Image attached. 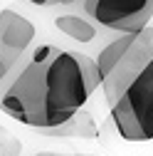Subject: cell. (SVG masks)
I'll use <instances>...</instances> for the list:
<instances>
[{
    "instance_id": "5",
    "label": "cell",
    "mask_w": 153,
    "mask_h": 156,
    "mask_svg": "<svg viewBox=\"0 0 153 156\" xmlns=\"http://www.w3.org/2000/svg\"><path fill=\"white\" fill-rule=\"evenodd\" d=\"M35 25L25 15L10 8L0 10V82L25 60L27 47L35 40Z\"/></svg>"
},
{
    "instance_id": "1",
    "label": "cell",
    "mask_w": 153,
    "mask_h": 156,
    "mask_svg": "<svg viewBox=\"0 0 153 156\" xmlns=\"http://www.w3.org/2000/svg\"><path fill=\"white\" fill-rule=\"evenodd\" d=\"M89 55L40 45L0 82V112L32 129H57L72 122L101 84Z\"/></svg>"
},
{
    "instance_id": "10",
    "label": "cell",
    "mask_w": 153,
    "mask_h": 156,
    "mask_svg": "<svg viewBox=\"0 0 153 156\" xmlns=\"http://www.w3.org/2000/svg\"><path fill=\"white\" fill-rule=\"evenodd\" d=\"M37 156H62V154H37Z\"/></svg>"
},
{
    "instance_id": "9",
    "label": "cell",
    "mask_w": 153,
    "mask_h": 156,
    "mask_svg": "<svg viewBox=\"0 0 153 156\" xmlns=\"http://www.w3.org/2000/svg\"><path fill=\"white\" fill-rule=\"evenodd\" d=\"M72 156H99V154H72Z\"/></svg>"
},
{
    "instance_id": "6",
    "label": "cell",
    "mask_w": 153,
    "mask_h": 156,
    "mask_svg": "<svg viewBox=\"0 0 153 156\" xmlns=\"http://www.w3.org/2000/svg\"><path fill=\"white\" fill-rule=\"evenodd\" d=\"M54 27L62 35H67L69 40H76V42H91L97 37V25L89 23L82 15H74V12L54 17Z\"/></svg>"
},
{
    "instance_id": "3",
    "label": "cell",
    "mask_w": 153,
    "mask_h": 156,
    "mask_svg": "<svg viewBox=\"0 0 153 156\" xmlns=\"http://www.w3.org/2000/svg\"><path fill=\"white\" fill-rule=\"evenodd\" d=\"M111 122L124 141L153 139V62L111 107Z\"/></svg>"
},
{
    "instance_id": "2",
    "label": "cell",
    "mask_w": 153,
    "mask_h": 156,
    "mask_svg": "<svg viewBox=\"0 0 153 156\" xmlns=\"http://www.w3.org/2000/svg\"><path fill=\"white\" fill-rule=\"evenodd\" d=\"M153 62V27L148 25L141 32L121 35L111 40L97 57L101 72V89L109 107H114L121 94L133 84V80Z\"/></svg>"
},
{
    "instance_id": "4",
    "label": "cell",
    "mask_w": 153,
    "mask_h": 156,
    "mask_svg": "<svg viewBox=\"0 0 153 156\" xmlns=\"http://www.w3.org/2000/svg\"><path fill=\"white\" fill-rule=\"evenodd\" d=\"M82 5L97 25L119 35L146 30L153 17V0H84Z\"/></svg>"
},
{
    "instance_id": "8",
    "label": "cell",
    "mask_w": 153,
    "mask_h": 156,
    "mask_svg": "<svg viewBox=\"0 0 153 156\" xmlns=\"http://www.w3.org/2000/svg\"><path fill=\"white\" fill-rule=\"evenodd\" d=\"M76 136L79 139H94L97 136V124H94L91 114H87V112L76 114Z\"/></svg>"
},
{
    "instance_id": "7",
    "label": "cell",
    "mask_w": 153,
    "mask_h": 156,
    "mask_svg": "<svg viewBox=\"0 0 153 156\" xmlns=\"http://www.w3.org/2000/svg\"><path fill=\"white\" fill-rule=\"evenodd\" d=\"M20 141L5 126H0V156H20Z\"/></svg>"
}]
</instances>
